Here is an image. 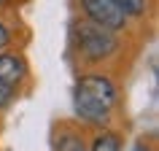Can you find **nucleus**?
I'll return each instance as SVG.
<instances>
[{
    "mask_svg": "<svg viewBox=\"0 0 159 151\" xmlns=\"http://www.w3.org/2000/svg\"><path fill=\"white\" fill-rule=\"evenodd\" d=\"M70 46L75 59L84 67H102L121 51V38L100 25L75 19L70 27Z\"/></svg>",
    "mask_w": 159,
    "mask_h": 151,
    "instance_id": "f257e3e1",
    "label": "nucleus"
},
{
    "mask_svg": "<svg viewBox=\"0 0 159 151\" xmlns=\"http://www.w3.org/2000/svg\"><path fill=\"white\" fill-rule=\"evenodd\" d=\"M81 6V19L92 22V25H100L111 33H127L129 30V19L121 8H119L113 0H78Z\"/></svg>",
    "mask_w": 159,
    "mask_h": 151,
    "instance_id": "f03ea898",
    "label": "nucleus"
},
{
    "mask_svg": "<svg viewBox=\"0 0 159 151\" xmlns=\"http://www.w3.org/2000/svg\"><path fill=\"white\" fill-rule=\"evenodd\" d=\"M75 92L86 94V97H92V100L102 103L105 108L116 111L119 108V86L116 81L111 78L108 73H102V70H86L75 78Z\"/></svg>",
    "mask_w": 159,
    "mask_h": 151,
    "instance_id": "7ed1b4c3",
    "label": "nucleus"
},
{
    "mask_svg": "<svg viewBox=\"0 0 159 151\" xmlns=\"http://www.w3.org/2000/svg\"><path fill=\"white\" fill-rule=\"evenodd\" d=\"M30 78V65L22 51H0V84L19 92L22 84Z\"/></svg>",
    "mask_w": 159,
    "mask_h": 151,
    "instance_id": "20e7f679",
    "label": "nucleus"
},
{
    "mask_svg": "<svg viewBox=\"0 0 159 151\" xmlns=\"http://www.w3.org/2000/svg\"><path fill=\"white\" fill-rule=\"evenodd\" d=\"M54 151H89V146H86V138L81 135V130L62 124L54 135Z\"/></svg>",
    "mask_w": 159,
    "mask_h": 151,
    "instance_id": "39448f33",
    "label": "nucleus"
},
{
    "mask_svg": "<svg viewBox=\"0 0 159 151\" xmlns=\"http://www.w3.org/2000/svg\"><path fill=\"white\" fill-rule=\"evenodd\" d=\"M89 151H121V135L111 127H102V130H94L92 143H86Z\"/></svg>",
    "mask_w": 159,
    "mask_h": 151,
    "instance_id": "423d86ee",
    "label": "nucleus"
},
{
    "mask_svg": "<svg viewBox=\"0 0 159 151\" xmlns=\"http://www.w3.org/2000/svg\"><path fill=\"white\" fill-rule=\"evenodd\" d=\"M113 3L127 14L129 22H132V19H146L148 16V8H151L148 0H113Z\"/></svg>",
    "mask_w": 159,
    "mask_h": 151,
    "instance_id": "0eeeda50",
    "label": "nucleus"
},
{
    "mask_svg": "<svg viewBox=\"0 0 159 151\" xmlns=\"http://www.w3.org/2000/svg\"><path fill=\"white\" fill-rule=\"evenodd\" d=\"M11 43H14V30H11V27L0 19V51H6Z\"/></svg>",
    "mask_w": 159,
    "mask_h": 151,
    "instance_id": "6e6552de",
    "label": "nucleus"
},
{
    "mask_svg": "<svg viewBox=\"0 0 159 151\" xmlns=\"http://www.w3.org/2000/svg\"><path fill=\"white\" fill-rule=\"evenodd\" d=\"M14 97H16V92H14V89H8V86L0 84V111L8 108L11 103H14Z\"/></svg>",
    "mask_w": 159,
    "mask_h": 151,
    "instance_id": "1a4fd4ad",
    "label": "nucleus"
},
{
    "mask_svg": "<svg viewBox=\"0 0 159 151\" xmlns=\"http://www.w3.org/2000/svg\"><path fill=\"white\" fill-rule=\"evenodd\" d=\"M132 151H151V149H148V146H146V143L140 140V143H135V149H132Z\"/></svg>",
    "mask_w": 159,
    "mask_h": 151,
    "instance_id": "9d476101",
    "label": "nucleus"
},
{
    "mask_svg": "<svg viewBox=\"0 0 159 151\" xmlns=\"http://www.w3.org/2000/svg\"><path fill=\"white\" fill-rule=\"evenodd\" d=\"M14 0H0V8H6V6H11Z\"/></svg>",
    "mask_w": 159,
    "mask_h": 151,
    "instance_id": "9b49d317",
    "label": "nucleus"
}]
</instances>
